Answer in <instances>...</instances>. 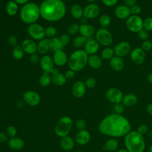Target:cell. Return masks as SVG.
<instances>
[{"instance_id":"cell-1","label":"cell","mask_w":152,"mask_h":152,"mask_svg":"<svg viewBox=\"0 0 152 152\" xmlns=\"http://www.w3.org/2000/svg\"><path fill=\"white\" fill-rule=\"evenodd\" d=\"M100 132L110 137H123L131 130V125L128 120L122 115L111 114L100 122L99 125Z\"/></svg>"},{"instance_id":"cell-2","label":"cell","mask_w":152,"mask_h":152,"mask_svg":"<svg viewBox=\"0 0 152 152\" xmlns=\"http://www.w3.org/2000/svg\"><path fill=\"white\" fill-rule=\"evenodd\" d=\"M39 8L41 17L51 22L61 20L66 11L65 4L62 0H44Z\"/></svg>"},{"instance_id":"cell-3","label":"cell","mask_w":152,"mask_h":152,"mask_svg":"<svg viewBox=\"0 0 152 152\" xmlns=\"http://www.w3.org/2000/svg\"><path fill=\"white\" fill-rule=\"evenodd\" d=\"M125 145L128 152H143L145 148V141L142 135L137 131H130L124 139Z\"/></svg>"},{"instance_id":"cell-4","label":"cell","mask_w":152,"mask_h":152,"mask_svg":"<svg viewBox=\"0 0 152 152\" xmlns=\"http://www.w3.org/2000/svg\"><path fill=\"white\" fill-rule=\"evenodd\" d=\"M20 17L24 23L31 24L36 23L40 17L39 6L31 2L24 4L20 10Z\"/></svg>"},{"instance_id":"cell-5","label":"cell","mask_w":152,"mask_h":152,"mask_svg":"<svg viewBox=\"0 0 152 152\" xmlns=\"http://www.w3.org/2000/svg\"><path fill=\"white\" fill-rule=\"evenodd\" d=\"M88 54L84 50L78 49L74 51L68 59V66L74 72H78L84 69L87 64Z\"/></svg>"},{"instance_id":"cell-6","label":"cell","mask_w":152,"mask_h":152,"mask_svg":"<svg viewBox=\"0 0 152 152\" xmlns=\"http://www.w3.org/2000/svg\"><path fill=\"white\" fill-rule=\"evenodd\" d=\"M72 126V119L69 117L64 116L57 122L55 128V132L58 137L63 138L67 136L70 132Z\"/></svg>"},{"instance_id":"cell-7","label":"cell","mask_w":152,"mask_h":152,"mask_svg":"<svg viewBox=\"0 0 152 152\" xmlns=\"http://www.w3.org/2000/svg\"><path fill=\"white\" fill-rule=\"evenodd\" d=\"M127 29L132 33H138L143 29V20L139 15H131L125 23Z\"/></svg>"},{"instance_id":"cell-8","label":"cell","mask_w":152,"mask_h":152,"mask_svg":"<svg viewBox=\"0 0 152 152\" xmlns=\"http://www.w3.org/2000/svg\"><path fill=\"white\" fill-rule=\"evenodd\" d=\"M96 40L103 46L107 47L112 43L113 36L111 33L106 28H100L96 33Z\"/></svg>"},{"instance_id":"cell-9","label":"cell","mask_w":152,"mask_h":152,"mask_svg":"<svg viewBox=\"0 0 152 152\" xmlns=\"http://www.w3.org/2000/svg\"><path fill=\"white\" fill-rule=\"evenodd\" d=\"M27 31L29 36L36 40H40L45 36V29L40 24L36 23L29 24Z\"/></svg>"},{"instance_id":"cell-10","label":"cell","mask_w":152,"mask_h":152,"mask_svg":"<svg viewBox=\"0 0 152 152\" xmlns=\"http://www.w3.org/2000/svg\"><path fill=\"white\" fill-rule=\"evenodd\" d=\"M40 66L43 69V72L51 74H52V75L59 73L58 70L56 68H54L55 64L53 62L52 58H51L50 56H43L40 60Z\"/></svg>"},{"instance_id":"cell-11","label":"cell","mask_w":152,"mask_h":152,"mask_svg":"<svg viewBox=\"0 0 152 152\" xmlns=\"http://www.w3.org/2000/svg\"><path fill=\"white\" fill-rule=\"evenodd\" d=\"M105 96L106 99L113 104L121 103L124 97L122 91L119 89L114 87L107 89L106 91Z\"/></svg>"},{"instance_id":"cell-12","label":"cell","mask_w":152,"mask_h":152,"mask_svg":"<svg viewBox=\"0 0 152 152\" xmlns=\"http://www.w3.org/2000/svg\"><path fill=\"white\" fill-rule=\"evenodd\" d=\"M113 50L115 56L122 58L126 56L131 52V47L128 42L121 41L115 46Z\"/></svg>"},{"instance_id":"cell-13","label":"cell","mask_w":152,"mask_h":152,"mask_svg":"<svg viewBox=\"0 0 152 152\" xmlns=\"http://www.w3.org/2000/svg\"><path fill=\"white\" fill-rule=\"evenodd\" d=\"M145 53L141 48H135L130 52V59L135 65H141L145 60Z\"/></svg>"},{"instance_id":"cell-14","label":"cell","mask_w":152,"mask_h":152,"mask_svg":"<svg viewBox=\"0 0 152 152\" xmlns=\"http://www.w3.org/2000/svg\"><path fill=\"white\" fill-rule=\"evenodd\" d=\"M100 12V9L97 4L90 3L84 8L83 16L87 19H93L97 17Z\"/></svg>"},{"instance_id":"cell-15","label":"cell","mask_w":152,"mask_h":152,"mask_svg":"<svg viewBox=\"0 0 152 152\" xmlns=\"http://www.w3.org/2000/svg\"><path fill=\"white\" fill-rule=\"evenodd\" d=\"M24 100L30 106H36L40 102V97L39 94L34 91L28 90L23 94Z\"/></svg>"},{"instance_id":"cell-16","label":"cell","mask_w":152,"mask_h":152,"mask_svg":"<svg viewBox=\"0 0 152 152\" xmlns=\"http://www.w3.org/2000/svg\"><path fill=\"white\" fill-rule=\"evenodd\" d=\"M115 17L120 20L127 19L131 15L130 8L125 5H120L115 9Z\"/></svg>"},{"instance_id":"cell-17","label":"cell","mask_w":152,"mask_h":152,"mask_svg":"<svg viewBox=\"0 0 152 152\" xmlns=\"http://www.w3.org/2000/svg\"><path fill=\"white\" fill-rule=\"evenodd\" d=\"M100 44L96 39H89L84 45V50L88 55H94L97 52Z\"/></svg>"},{"instance_id":"cell-18","label":"cell","mask_w":152,"mask_h":152,"mask_svg":"<svg viewBox=\"0 0 152 152\" xmlns=\"http://www.w3.org/2000/svg\"><path fill=\"white\" fill-rule=\"evenodd\" d=\"M21 47L24 52L27 54L32 55L37 51V45L35 42L31 39H27L23 41Z\"/></svg>"},{"instance_id":"cell-19","label":"cell","mask_w":152,"mask_h":152,"mask_svg":"<svg viewBox=\"0 0 152 152\" xmlns=\"http://www.w3.org/2000/svg\"><path fill=\"white\" fill-rule=\"evenodd\" d=\"M86 87L85 83L81 81H78L72 86V92L73 95L77 98L82 97L86 93Z\"/></svg>"},{"instance_id":"cell-20","label":"cell","mask_w":152,"mask_h":152,"mask_svg":"<svg viewBox=\"0 0 152 152\" xmlns=\"http://www.w3.org/2000/svg\"><path fill=\"white\" fill-rule=\"evenodd\" d=\"M52 59L56 65L61 66L66 63L68 61V56L65 52L63 50H59L54 52Z\"/></svg>"},{"instance_id":"cell-21","label":"cell","mask_w":152,"mask_h":152,"mask_svg":"<svg viewBox=\"0 0 152 152\" xmlns=\"http://www.w3.org/2000/svg\"><path fill=\"white\" fill-rule=\"evenodd\" d=\"M109 65L113 70L119 72L124 69V62L122 58L115 55L109 60Z\"/></svg>"},{"instance_id":"cell-22","label":"cell","mask_w":152,"mask_h":152,"mask_svg":"<svg viewBox=\"0 0 152 152\" xmlns=\"http://www.w3.org/2000/svg\"><path fill=\"white\" fill-rule=\"evenodd\" d=\"M90 140V134L86 129L80 131L75 136V141L80 145L87 144Z\"/></svg>"},{"instance_id":"cell-23","label":"cell","mask_w":152,"mask_h":152,"mask_svg":"<svg viewBox=\"0 0 152 152\" xmlns=\"http://www.w3.org/2000/svg\"><path fill=\"white\" fill-rule=\"evenodd\" d=\"M79 31L81 36L86 37L92 36L95 33L94 27L88 24H81L79 27Z\"/></svg>"},{"instance_id":"cell-24","label":"cell","mask_w":152,"mask_h":152,"mask_svg":"<svg viewBox=\"0 0 152 152\" xmlns=\"http://www.w3.org/2000/svg\"><path fill=\"white\" fill-rule=\"evenodd\" d=\"M87 63L88 65L95 69H99L102 65V61L100 56L97 55H91L88 58Z\"/></svg>"},{"instance_id":"cell-25","label":"cell","mask_w":152,"mask_h":152,"mask_svg":"<svg viewBox=\"0 0 152 152\" xmlns=\"http://www.w3.org/2000/svg\"><path fill=\"white\" fill-rule=\"evenodd\" d=\"M138 101V98L136 95L132 93H128L124 96L122 103L127 107H131L134 106Z\"/></svg>"},{"instance_id":"cell-26","label":"cell","mask_w":152,"mask_h":152,"mask_svg":"<svg viewBox=\"0 0 152 152\" xmlns=\"http://www.w3.org/2000/svg\"><path fill=\"white\" fill-rule=\"evenodd\" d=\"M49 49V39L43 38V39L39 40L38 44L37 45V50L39 53L44 55L46 53Z\"/></svg>"},{"instance_id":"cell-27","label":"cell","mask_w":152,"mask_h":152,"mask_svg":"<svg viewBox=\"0 0 152 152\" xmlns=\"http://www.w3.org/2000/svg\"><path fill=\"white\" fill-rule=\"evenodd\" d=\"M9 147L13 150H21L24 146V142L23 140L17 137L11 138L8 141Z\"/></svg>"},{"instance_id":"cell-28","label":"cell","mask_w":152,"mask_h":152,"mask_svg":"<svg viewBox=\"0 0 152 152\" xmlns=\"http://www.w3.org/2000/svg\"><path fill=\"white\" fill-rule=\"evenodd\" d=\"M71 15L75 19H80L83 17L84 9L79 4L73 5L70 10Z\"/></svg>"},{"instance_id":"cell-29","label":"cell","mask_w":152,"mask_h":152,"mask_svg":"<svg viewBox=\"0 0 152 152\" xmlns=\"http://www.w3.org/2000/svg\"><path fill=\"white\" fill-rule=\"evenodd\" d=\"M49 47L52 51L55 52L59 50H62L64 46L61 44L59 38L53 37L49 39Z\"/></svg>"},{"instance_id":"cell-30","label":"cell","mask_w":152,"mask_h":152,"mask_svg":"<svg viewBox=\"0 0 152 152\" xmlns=\"http://www.w3.org/2000/svg\"><path fill=\"white\" fill-rule=\"evenodd\" d=\"M61 146L62 149L66 151L72 149L74 146V142L71 137L66 136L62 138L61 140Z\"/></svg>"},{"instance_id":"cell-31","label":"cell","mask_w":152,"mask_h":152,"mask_svg":"<svg viewBox=\"0 0 152 152\" xmlns=\"http://www.w3.org/2000/svg\"><path fill=\"white\" fill-rule=\"evenodd\" d=\"M18 4L14 1H8L5 7L6 12L10 16H14L16 15L18 12Z\"/></svg>"},{"instance_id":"cell-32","label":"cell","mask_w":152,"mask_h":152,"mask_svg":"<svg viewBox=\"0 0 152 152\" xmlns=\"http://www.w3.org/2000/svg\"><path fill=\"white\" fill-rule=\"evenodd\" d=\"M66 81V78L63 74L59 72L55 75H53L52 77V82L56 86H63L65 84Z\"/></svg>"},{"instance_id":"cell-33","label":"cell","mask_w":152,"mask_h":152,"mask_svg":"<svg viewBox=\"0 0 152 152\" xmlns=\"http://www.w3.org/2000/svg\"><path fill=\"white\" fill-rule=\"evenodd\" d=\"M118 145H119V144L118 141L115 139L112 138V139H109L106 142L104 148L107 151L112 152L115 151L118 148Z\"/></svg>"},{"instance_id":"cell-34","label":"cell","mask_w":152,"mask_h":152,"mask_svg":"<svg viewBox=\"0 0 152 152\" xmlns=\"http://www.w3.org/2000/svg\"><path fill=\"white\" fill-rule=\"evenodd\" d=\"M24 51L23 49L21 46L16 45L14 46L12 50V55L13 58L16 60H20L24 56Z\"/></svg>"},{"instance_id":"cell-35","label":"cell","mask_w":152,"mask_h":152,"mask_svg":"<svg viewBox=\"0 0 152 152\" xmlns=\"http://www.w3.org/2000/svg\"><path fill=\"white\" fill-rule=\"evenodd\" d=\"M114 56H115V53H114L113 49L109 47H106L104 48L101 52L102 58L106 61H108V60L109 61Z\"/></svg>"},{"instance_id":"cell-36","label":"cell","mask_w":152,"mask_h":152,"mask_svg":"<svg viewBox=\"0 0 152 152\" xmlns=\"http://www.w3.org/2000/svg\"><path fill=\"white\" fill-rule=\"evenodd\" d=\"M52 81V77L50 74L43 72V74L40 76L39 78V83L43 87H47Z\"/></svg>"},{"instance_id":"cell-37","label":"cell","mask_w":152,"mask_h":152,"mask_svg":"<svg viewBox=\"0 0 152 152\" xmlns=\"http://www.w3.org/2000/svg\"><path fill=\"white\" fill-rule=\"evenodd\" d=\"M87 41V37L83 36H78L75 37L72 41V45L74 47L77 48H80L84 45Z\"/></svg>"},{"instance_id":"cell-38","label":"cell","mask_w":152,"mask_h":152,"mask_svg":"<svg viewBox=\"0 0 152 152\" xmlns=\"http://www.w3.org/2000/svg\"><path fill=\"white\" fill-rule=\"evenodd\" d=\"M111 23V18L107 14L102 15L99 19V23L102 28H106L110 25Z\"/></svg>"},{"instance_id":"cell-39","label":"cell","mask_w":152,"mask_h":152,"mask_svg":"<svg viewBox=\"0 0 152 152\" xmlns=\"http://www.w3.org/2000/svg\"><path fill=\"white\" fill-rule=\"evenodd\" d=\"M143 28L148 31H152V17H148L143 20Z\"/></svg>"},{"instance_id":"cell-40","label":"cell","mask_w":152,"mask_h":152,"mask_svg":"<svg viewBox=\"0 0 152 152\" xmlns=\"http://www.w3.org/2000/svg\"><path fill=\"white\" fill-rule=\"evenodd\" d=\"M56 28L53 26H49L45 28V35L49 38L55 37L56 34Z\"/></svg>"},{"instance_id":"cell-41","label":"cell","mask_w":152,"mask_h":152,"mask_svg":"<svg viewBox=\"0 0 152 152\" xmlns=\"http://www.w3.org/2000/svg\"><path fill=\"white\" fill-rule=\"evenodd\" d=\"M79 27H80V25L76 23L70 25L68 28V33L71 35L75 34L79 31Z\"/></svg>"},{"instance_id":"cell-42","label":"cell","mask_w":152,"mask_h":152,"mask_svg":"<svg viewBox=\"0 0 152 152\" xmlns=\"http://www.w3.org/2000/svg\"><path fill=\"white\" fill-rule=\"evenodd\" d=\"M141 48L144 51H149L152 49V42L150 40H144L142 42Z\"/></svg>"},{"instance_id":"cell-43","label":"cell","mask_w":152,"mask_h":152,"mask_svg":"<svg viewBox=\"0 0 152 152\" xmlns=\"http://www.w3.org/2000/svg\"><path fill=\"white\" fill-rule=\"evenodd\" d=\"M59 40H60L61 44L64 46H66L69 43V42L70 41V37H69V34H68L66 33H64L60 36Z\"/></svg>"},{"instance_id":"cell-44","label":"cell","mask_w":152,"mask_h":152,"mask_svg":"<svg viewBox=\"0 0 152 152\" xmlns=\"http://www.w3.org/2000/svg\"><path fill=\"white\" fill-rule=\"evenodd\" d=\"M113 109L116 113L121 115L124 111V105L121 102L114 104Z\"/></svg>"},{"instance_id":"cell-45","label":"cell","mask_w":152,"mask_h":152,"mask_svg":"<svg viewBox=\"0 0 152 152\" xmlns=\"http://www.w3.org/2000/svg\"><path fill=\"white\" fill-rule=\"evenodd\" d=\"M85 85L86 87L88 88H94L96 85V81L94 78L90 77L88 78L86 81H85Z\"/></svg>"},{"instance_id":"cell-46","label":"cell","mask_w":152,"mask_h":152,"mask_svg":"<svg viewBox=\"0 0 152 152\" xmlns=\"http://www.w3.org/2000/svg\"><path fill=\"white\" fill-rule=\"evenodd\" d=\"M75 126H76V128L80 131L84 130L86 127V122L84 119H79L76 121Z\"/></svg>"},{"instance_id":"cell-47","label":"cell","mask_w":152,"mask_h":152,"mask_svg":"<svg viewBox=\"0 0 152 152\" xmlns=\"http://www.w3.org/2000/svg\"><path fill=\"white\" fill-rule=\"evenodd\" d=\"M138 37L142 40H147L149 37V34L148 32L145 30V29H142L138 33Z\"/></svg>"},{"instance_id":"cell-48","label":"cell","mask_w":152,"mask_h":152,"mask_svg":"<svg viewBox=\"0 0 152 152\" xmlns=\"http://www.w3.org/2000/svg\"><path fill=\"white\" fill-rule=\"evenodd\" d=\"M141 10H142L141 7L140 5H135L130 8L131 14L132 15H138L141 13Z\"/></svg>"},{"instance_id":"cell-49","label":"cell","mask_w":152,"mask_h":152,"mask_svg":"<svg viewBox=\"0 0 152 152\" xmlns=\"http://www.w3.org/2000/svg\"><path fill=\"white\" fill-rule=\"evenodd\" d=\"M7 134L8 135V137L11 138L15 137L17 134V129L15 126H10L7 128Z\"/></svg>"},{"instance_id":"cell-50","label":"cell","mask_w":152,"mask_h":152,"mask_svg":"<svg viewBox=\"0 0 152 152\" xmlns=\"http://www.w3.org/2000/svg\"><path fill=\"white\" fill-rule=\"evenodd\" d=\"M101 1L105 6L111 7L115 6L117 4L118 0H101Z\"/></svg>"},{"instance_id":"cell-51","label":"cell","mask_w":152,"mask_h":152,"mask_svg":"<svg viewBox=\"0 0 152 152\" xmlns=\"http://www.w3.org/2000/svg\"><path fill=\"white\" fill-rule=\"evenodd\" d=\"M8 43L11 45V46H15L17 45V39L15 36H13V35H11V36H10L8 37Z\"/></svg>"},{"instance_id":"cell-52","label":"cell","mask_w":152,"mask_h":152,"mask_svg":"<svg viewBox=\"0 0 152 152\" xmlns=\"http://www.w3.org/2000/svg\"><path fill=\"white\" fill-rule=\"evenodd\" d=\"M30 61L32 64H37L40 61L39 55L37 54H36V53H34V54L31 55V56L30 57Z\"/></svg>"},{"instance_id":"cell-53","label":"cell","mask_w":152,"mask_h":152,"mask_svg":"<svg viewBox=\"0 0 152 152\" xmlns=\"http://www.w3.org/2000/svg\"><path fill=\"white\" fill-rule=\"evenodd\" d=\"M147 131H148V126L144 124L140 125L137 128V131L142 135L145 134L147 132Z\"/></svg>"},{"instance_id":"cell-54","label":"cell","mask_w":152,"mask_h":152,"mask_svg":"<svg viewBox=\"0 0 152 152\" xmlns=\"http://www.w3.org/2000/svg\"><path fill=\"white\" fill-rule=\"evenodd\" d=\"M124 1L125 5L129 8L137 4V0H124Z\"/></svg>"},{"instance_id":"cell-55","label":"cell","mask_w":152,"mask_h":152,"mask_svg":"<svg viewBox=\"0 0 152 152\" xmlns=\"http://www.w3.org/2000/svg\"><path fill=\"white\" fill-rule=\"evenodd\" d=\"M65 76L66 78V79H71L74 77L75 75V72L71 69H69L66 71L65 73Z\"/></svg>"},{"instance_id":"cell-56","label":"cell","mask_w":152,"mask_h":152,"mask_svg":"<svg viewBox=\"0 0 152 152\" xmlns=\"http://www.w3.org/2000/svg\"><path fill=\"white\" fill-rule=\"evenodd\" d=\"M8 135L7 133L4 132H0V142H5L7 141Z\"/></svg>"},{"instance_id":"cell-57","label":"cell","mask_w":152,"mask_h":152,"mask_svg":"<svg viewBox=\"0 0 152 152\" xmlns=\"http://www.w3.org/2000/svg\"><path fill=\"white\" fill-rule=\"evenodd\" d=\"M15 3L19 5H24L28 2L29 0H13Z\"/></svg>"},{"instance_id":"cell-58","label":"cell","mask_w":152,"mask_h":152,"mask_svg":"<svg viewBox=\"0 0 152 152\" xmlns=\"http://www.w3.org/2000/svg\"><path fill=\"white\" fill-rule=\"evenodd\" d=\"M147 112L148 114L152 115V103H150L148 104L147 107Z\"/></svg>"},{"instance_id":"cell-59","label":"cell","mask_w":152,"mask_h":152,"mask_svg":"<svg viewBox=\"0 0 152 152\" xmlns=\"http://www.w3.org/2000/svg\"><path fill=\"white\" fill-rule=\"evenodd\" d=\"M147 81H148V83H150V84H152V72L150 73L148 76H147Z\"/></svg>"},{"instance_id":"cell-60","label":"cell","mask_w":152,"mask_h":152,"mask_svg":"<svg viewBox=\"0 0 152 152\" xmlns=\"http://www.w3.org/2000/svg\"><path fill=\"white\" fill-rule=\"evenodd\" d=\"M118 152H128V151L126 149H121Z\"/></svg>"},{"instance_id":"cell-61","label":"cell","mask_w":152,"mask_h":152,"mask_svg":"<svg viewBox=\"0 0 152 152\" xmlns=\"http://www.w3.org/2000/svg\"><path fill=\"white\" fill-rule=\"evenodd\" d=\"M149 152H152V145L149 147Z\"/></svg>"},{"instance_id":"cell-62","label":"cell","mask_w":152,"mask_h":152,"mask_svg":"<svg viewBox=\"0 0 152 152\" xmlns=\"http://www.w3.org/2000/svg\"><path fill=\"white\" fill-rule=\"evenodd\" d=\"M86 1H87L88 2H94V1H95L96 0H86Z\"/></svg>"}]
</instances>
